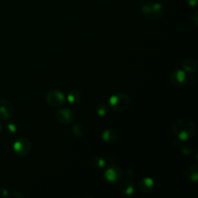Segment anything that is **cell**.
<instances>
[{
  "mask_svg": "<svg viewBox=\"0 0 198 198\" xmlns=\"http://www.w3.org/2000/svg\"><path fill=\"white\" fill-rule=\"evenodd\" d=\"M173 132L180 141H186L194 136L195 124L190 118H183L177 120L172 126Z\"/></svg>",
  "mask_w": 198,
  "mask_h": 198,
  "instance_id": "6da1fadb",
  "label": "cell"
},
{
  "mask_svg": "<svg viewBox=\"0 0 198 198\" xmlns=\"http://www.w3.org/2000/svg\"><path fill=\"white\" fill-rule=\"evenodd\" d=\"M109 104L115 112H122L130 104V99L124 93H117L110 98Z\"/></svg>",
  "mask_w": 198,
  "mask_h": 198,
  "instance_id": "7a4b0ae2",
  "label": "cell"
},
{
  "mask_svg": "<svg viewBox=\"0 0 198 198\" xmlns=\"http://www.w3.org/2000/svg\"><path fill=\"white\" fill-rule=\"evenodd\" d=\"M123 173L120 167L115 165H111L106 168L104 173V178L107 182L113 184L119 183L122 179Z\"/></svg>",
  "mask_w": 198,
  "mask_h": 198,
  "instance_id": "3957f363",
  "label": "cell"
},
{
  "mask_svg": "<svg viewBox=\"0 0 198 198\" xmlns=\"http://www.w3.org/2000/svg\"><path fill=\"white\" fill-rule=\"evenodd\" d=\"M65 101L63 92L60 91H51L46 96V102L51 107H59Z\"/></svg>",
  "mask_w": 198,
  "mask_h": 198,
  "instance_id": "277c9868",
  "label": "cell"
},
{
  "mask_svg": "<svg viewBox=\"0 0 198 198\" xmlns=\"http://www.w3.org/2000/svg\"><path fill=\"white\" fill-rule=\"evenodd\" d=\"M56 118L60 123L63 125H69L74 122L75 114L67 108H63L56 112Z\"/></svg>",
  "mask_w": 198,
  "mask_h": 198,
  "instance_id": "5b68a950",
  "label": "cell"
},
{
  "mask_svg": "<svg viewBox=\"0 0 198 198\" xmlns=\"http://www.w3.org/2000/svg\"><path fill=\"white\" fill-rule=\"evenodd\" d=\"M170 82L176 87H182L187 83V76L185 71L182 70L176 69L171 72L169 76Z\"/></svg>",
  "mask_w": 198,
  "mask_h": 198,
  "instance_id": "8992f818",
  "label": "cell"
},
{
  "mask_svg": "<svg viewBox=\"0 0 198 198\" xmlns=\"http://www.w3.org/2000/svg\"><path fill=\"white\" fill-rule=\"evenodd\" d=\"M13 149L20 156H26L29 153L31 149L30 142L26 138H20L15 142Z\"/></svg>",
  "mask_w": 198,
  "mask_h": 198,
  "instance_id": "52a82bcc",
  "label": "cell"
},
{
  "mask_svg": "<svg viewBox=\"0 0 198 198\" xmlns=\"http://www.w3.org/2000/svg\"><path fill=\"white\" fill-rule=\"evenodd\" d=\"M13 108L11 102L6 99H0V119L7 120L12 116Z\"/></svg>",
  "mask_w": 198,
  "mask_h": 198,
  "instance_id": "ba28073f",
  "label": "cell"
},
{
  "mask_svg": "<svg viewBox=\"0 0 198 198\" xmlns=\"http://www.w3.org/2000/svg\"><path fill=\"white\" fill-rule=\"evenodd\" d=\"M138 186L142 193L150 194L153 192V190L155 189V182L152 178L145 177L139 181Z\"/></svg>",
  "mask_w": 198,
  "mask_h": 198,
  "instance_id": "9c48e42d",
  "label": "cell"
},
{
  "mask_svg": "<svg viewBox=\"0 0 198 198\" xmlns=\"http://www.w3.org/2000/svg\"><path fill=\"white\" fill-rule=\"evenodd\" d=\"M135 189H136V186H135L134 182L132 180H127L120 186L119 191L122 195L131 196L134 194Z\"/></svg>",
  "mask_w": 198,
  "mask_h": 198,
  "instance_id": "30bf717a",
  "label": "cell"
},
{
  "mask_svg": "<svg viewBox=\"0 0 198 198\" xmlns=\"http://www.w3.org/2000/svg\"><path fill=\"white\" fill-rule=\"evenodd\" d=\"M101 139L104 142H107V143L114 142L117 139L116 131L112 129H104V132L101 134Z\"/></svg>",
  "mask_w": 198,
  "mask_h": 198,
  "instance_id": "8fae6325",
  "label": "cell"
},
{
  "mask_svg": "<svg viewBox=\"0 0 198 198\" xmlns=\"http://www.w3.org/2000/svg\"><path fill=\"white\" fill-rule=\"evenodd\" d=\"M185 175L192 182H197L198 180V166L194 164L188 166L185 172Z\"/></svg>",
  "mask_w": 198,
  "mask_h": 198,
  "instance_id": "7c38bea8",
  "label": "cell"
},
{
  "mask_svg": "<svg viewBox=\"0 0 198 198\" xmlns=\"http://www.w3.org/2000/svg\"><path fill=\"white\" fill-rule=\"evenodd\" d=\"M184 71L190 73H194L197 69V64L194 60L193 59H186L180 64Z\"/></svg>",
  "mask_w": 198,
  "mask_h": 198,
  "instance_id": "4fadbf2b",
  "label": "cell"
},
{
  "mask_svg": "<svg viewBox=\"0 0 198 198\" xmlns=\"http://www.w3.org/2000/svg\"><path fill=\"white\" fill-rule=\"evenodd\" d=\"M165 13V8L161 3L156 2L152 4V16H162Z\"/></svg>",
  "mask_w": 198,
  "mask_h": 198,
  "instance_id": "5bb4252c",
  "label": "cell"
},
{
  "mask_svg": "<svg viewBox=\"0 0 198 198\" xmlns=\"http://www.w3.org/2000/svg\"><path fill=\"white\" fill-rule=\"evenodd\" d=\"M81 99V93L77 90H71L67 95V100L71 104H77Z\"/></svg>",
  "mask_w": 198,
  "mask_h": 198,
  "instance_id": "9a60e30c",
  "label": "cell"
},
{
  "mask_svg": "<svg viewBox=\"0 0 198 198\" xmlns=\"http://www.w3.org/2000/svg\"><path fill=\"white\" fill-rule=\"evenodd\" d=\"M72 132L77 137H82L85 133V127L81 122H77L73 126Z\"/></svg>",
  "mask_w": 198,
  "mask_h": 198,
  "instance_id": "2e32d148",
  "label": "cell"
},
{
  "mask_svg": "<svg viewBox=\"0 0 198 198\" xmlns=\"http://www.w3.org/2000/svg\"><path fill=\"white\" fill-rule=\"evenodd\" d=\"M91 166L94 169H101L105 166V160L101 156H95L91 160Z\"/></svg>",
  "mask_w": 198,
  "mask_h": 198,
  "instance_id": "e0dca14e",
  "label": "cell"
},
{
  "mask_svg": "<svg viewBox=\"0 0 198 198\" xmlns=\"http://www.w3.org/2000/svg\"><path fill=\"white\" fill-rule=\"evenodd\" d=\"M180 148H181V152L185 156H189L192 155L193 153H194V146L191 143H188V142H184Z\"/></svg>",
  "mask_w": 198,
  "mask_h": 198,
  "instance_id": "ac0fdd59",
  "label": "cell"
},
{
  "mask_svg": "<svg viewBox=\"0 0 198 198\" xmlns=\"http://www.w3.org/2000/svg\"><path fill=\"white\" fill-rule=\"evenodd\" d=\"M152 4L150 2H146L143 3L141 7L142 13L145 16H152Z\"/></svg>",
  "mask_w": 198,
  "mask_h": 198,
  "instance_id": "d6986e66",
  "label": "cell"
},
{
  "mask_svg": "<svg viewBox=\"0 0 198 198\" xmlns=\"http://www.w3.org/2000/svg\"><path fill=\"white\" fill-rule=\"evenodd\" d=\"M109 112V108L106 104H100L96 107V113L99 116H105Z\"/></svg>",
  "mask_w": 198,
  "mask_h": 198,
  "instance_id": "ffe728a7",
  "label": "cell"
},
{
  "mask_svg": "<svg viewBox=\"0 0 198 198\" xmlns=\"http://www.w3.org/2000/svg\"><path fill=\"white\" fill-rule=\"evenodd\" d=\"M7 129L10 132H15L16 131V127L15 124H13V123H8Z\"/></svg>",
  "mask_w": 198,
  "mask_h": 198,
  "instance_id": "44dd1931",
  "label": "cell"
},
{
  "mask_svg": "<svg viewBox=\"0 0 198 198\" xmlns=\"http://www.w3.org/2000/svg\"><path fill=\"white\" fill-rule=\"evenodd\" d=\"M186 4L191 7H195L197 4V0H185Z\"/></svg>",
  "mask_w": 198,
  "mask_h": 198,
  "instance_id": "7402d4cb",
  "label": "cell"
},
{
  "mask_svg": "<svg viewBox=\"0 0 198 198\" xmlns=\"http://www.w3.org/2000/svg\"><path fill=\"white\" fill-rule=\"evenodd\" d=\"M1 132H2V125L0 124V133H1Z\"/></svg>",
  "mask_w": 198,
  "mask_h": 198,
  "instance_id": "603a6c76",
  "label": "cell"
}]
</instances>
